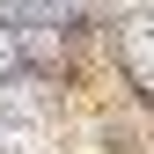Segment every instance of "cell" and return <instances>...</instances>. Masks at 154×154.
I'll return each mask as SVG.
<instances>
[{"mask_svg":"<svg viewBox=\"0 0 154 154\" xmlns=\"http://www.w3.org/2000/svg\"><path fill=\"white\" fill-rule=\"evenodd\" d=\"M125 59H132V73L154 88V22H132V37H125Z\"/></svg>","mask_w":154,"mask_h":154,"instance_id":"obj_1","label":"cell"},{"mask_svg":"<svg viewBox=\"0 0 154 154\" xmlns=\"http://www.w3.org/2000/svg\"><path fill=\"white\" fill-rule=\"evenodd\" d=\"M8 66H15V37L0 29V73H8Z\"/></svg>","mask_w":154,"mask_h":154,"instance_id":"obj_2","label":"cell"}]
</instances>
